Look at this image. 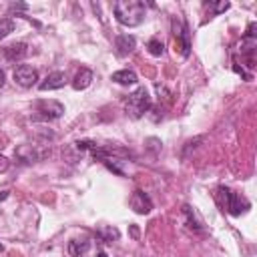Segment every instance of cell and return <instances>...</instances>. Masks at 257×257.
<instances>
[{"label": "cell", "instance_id": "cell-1", "mask_svg": "<svg viewBox=\"0 0 257 257\" xmlns=\"http://www.w3.org/2000/svg\"><path fill=\"white\" fill-rule=\"evenodd\" d=\"M112 12L122 26H139L147 14V6L141 0H118L114 2Z\"/></svg>", "mask_w": 257, "mask_h": 257}, {"label": "cell", "instance_id": "cell-2", "mask_svg": "<svg viewBox=\"0 0 257 257\" xmlns=\"http://www.w3.org/2000/svg\"><path fill=\"white\" fill-rule=\"evenodd\" d=\"M153 100L149 96V90L145 86H139L135 92H131L124 100V112L131 116V118H141L145 112H149Z\"/></svg>", "mask_w": 257, "mask_h": 257}, {"label": "cell", "instance_id": "cell-3", "mask_svg": "<svg viewBox=\"0 0 257 257\" xmlns=\"http://www.w3.org/2000/svg\"><path fill=\"white\" fill-rule=\"evenodd\" d=\"M64 112V106L58 100H36L32 108V118L34 120H54L60 118Z\"/></svg>", "mask_w": 257, "mask_h": 257}, {"label": "cell", "instance_id": "cell-4", "mask_svg": "<svg viewBox=\"0 0 257 257\" xmlns=\"http://www.w3.org/2000/svg\"><path fill=\"white\" fill-rule=\"evenodd\" d=\"M173 36H175V44H177L179 52L183 56H189V52H191V32H189V26L185 24V20L179 18V16L173 18Z\"/></svg>", "mask_w": 257, "mask_h": 257}, {"label": "cell", "instance_id": "cell-5", "mask_svg": "<svg viewBox=\"0 0 257 257\" xmlns=\"http://www.w3.org/2000/svg\"><path fill=\"white\" fill-rule=\"evenodd\" d=\"M221 195H223V207L227 209L229 215L239 217L241 213H245L249 209V201H245L239 193H235L231 189H221Z\"/></svg>", "mask_w": 257, "mask_h": 257}, {"label": "cell", "instance_id": "cell-6", "mask_svg": "<svg viewBox=\"0 0 257 257\" xmlns=\"http://www.w3.org/2000/svg\"><path fill=\"white\" fill-rule=\"evenodd\" d=\"M46 151L48 149H40L36 143H26V145H20L18 149H16V157L22 161V163H36V161H40L44 155H46Z\"/></svg>", "mask_w": 257, "mask_h": 257}, {"label": "cell", "instance_id": "cell-7", "mask_svg": "<svg viewBox=\"0 0 257 257\" xmlns=\"http://www.w3.org/2000/svg\"><path fill=\"white\" fill-rule=\"evenodd\" d=\"M14 80H16L20 86L30 88V86L36 84V80H38V72H36L32 66H28V64H18V66L14 68Z\"/></svg>", "mask_w": 257, "mask_h": 257}, {"label": "cell", "instance_id": "cell-8", "mask_svg": "<svg viewBox=\"0 0 257 257\" xmlns=\"http://www.w3.org/2000/svg\"><path fill=\"white\" fill-rule=\"evenodd\" d=\"M131 209H133L135 213H139V215H149V213L153 211V201H151V197H149L145 191L137 189V191L131 195Z\"/></svg>", "mask_w": 257, "mask_h": 257}, {"label": "cell", "instance_id": "cell-9", "mask_svg": "<svg viewBox=\"0 0 257 257\" xmlns=\"http://www.w3.org/2000/svg\"><path fill=\"white\" fill-rule=\"evenodd\" d=\"M26 54H28V48H26L24 42H12V44H8V46L2 48V58L6 62H18Z\"/></svg>", "mask_w": 257, "mask_h": 257}, {"label": "cell", "instance_id": "cell-10", "mask_svg": "<svg viewBox=\"0 0 257 257\" xmlns=\"http://www.w3.org/2000/svg\"><path fill=\"white\" fill-rule=\"evenodd\" d=\"M135 46H137V40L133 34H118L114 40V48L118 56H128L135 50Z\"/></svg>", "mask_w": 257, "mask_h": 257}, {"label": "cell", "instance_id": "cell-11", "mask_svg": "<svg viewBox=\"0 0 257 257\" xmlns=\"http://www.w3.org/2000/svg\"><path fill=\"white\" fill-rule=\"evenodd\" d=\"M64 82H66V74L60 72V70H56V72H50V74L38 84V88H40V90H56V88H62Z\"/></svg>", "mask_w": 257, "mask_h": 257}, {"label": "cell", "instance_id": "cell-12", "mask_svg": "<svg viewBox=\"0 0 257 257\" xmlns=\"http://www.w3.org/2000/svg\"><path fill=\"white\" fill-rule=\"evenodd\" d=\"M90 82H92V70L90 68H80L76 72L74 80H72V88L74 90H84V88L90 86Z\"/></svg>", "mask_w": 257, "mask_h": 257}, {"label": "cell", "instance_id": "cell-13", "mask_svg": "<svg viewBox=\"0 0 257 257\" xmlns=\"http://www.w3.org/2000/svg\"><path fill=\"white\" fill-rule=\"evenodd\" d=\"M110 80L116 82V84H124V86H126V84H135V82H137V74H135L133 70L124 68V70H116V72H112Z\"/></svg>", "mask_w": 257, "mask_h": 257}, {"label": "cell", "instance_id": "cell-14", "mask_svg": "<svg viewBox=\"0 0 257 257\" xmlns=\"http://www.w3.org/2000/svg\"><path fill=\"white\" fill-rule=\"evenodd\" d=\"M88 249H90V241H86V239H72L68 243V253L72 257H82Z\"/></svg>", "mask_w": 257, "mask_h": 257}, {"label": "cell", "instance_id": "cell-15", "mask_svg": "<svg viewBox=\"0 0 257 257\" xmlns=\"http://www.w3.org/2000/svg\"><path fill=\"white\" fill-rule=\"evenodd\" d=\"M147 48H149V52H151L153 56H161V54L165 52V44H163V40H159V38H151V40L147 42Z\"/></svg>", "mask_w": 257, "mask_h": 257}, {"label": "cell", "instance_id": "cell-16", "mask_svg": "<svg viewBox=\"0 0 257 257\" xmlns=\"http://www.w3.org/2000/svg\"><path fill=\"white\" fill-rule=\"evenodd\" d=\"M14 26H16V24H14L12 18H0V40L6 38V36L14 30Z\"/></svg>", "mask_w": 257, "mask_h": 257}, {"label": "cell", "instance_id": "cell-17", "mask_svg": "<svg viewBox=\"0 0 257 257\" xmlns=\"http://www.w3.org/2000/svg\"><path fill=\"white\" fill-rule=\"evenodd\" d=\"M98 237H100L102 241L110 243L112 239H118V231H116L114 227H102V229L98 231Z\"/></svg>", "mask_w": 257, "mask_h": 257}, {"label": "cell", "instance_id": "cell-18", "mask_svg": "<svg viewBox=\"0 0 257 257\" xmlns=\"http://www.w3.org/2000/svg\"><path fill=\"white\" fill-rule=\"evenodd\" d=\"M8 167H10V161H8L6 157H2V155H0V173H6V171H8Z\"/></svg>", "mask_w": 257, "mask_h": 257}, {"label": "cell", "instance_id": "cell-19", "mask_svg": "<svg viewBox=\"0 0 257 257\" xmlns=\"http://www.w3.org/2000/svg\"><path fill=\"white\" fill-rule=\"evenodd\" d=\"M12 10H26V4H12Z\"/></svg>", "mask_w": 257, "mask_h": 257}, {"label": "cell", "instance_id": "cell-20", "mask_svg": "<svg viewBox=\"0 0 257 257\" xmlns=\"http://www.w3.org/2000/svg\"><path fill=\"white\" fill-rule=\"evenodd\" d=\"M2 86H4V72L0 70V88H2Z\"/></svg>", "mask_w": 257, "mask_h": 257}, {"label": "cell", "instance_id": "cell-21", "mask_svg": "<svg viewBox=\"0 0 257 257\" xmlns=\"http://www.w3.org/2000/svg\"><path fill=\"white\" fill-rule=\"evenodd\" d=\"M6 197H8V191H4V193H2V195H0V201H4V199H6Z\"/></svg>", "mask_w": 257, "mask_h": 257}, {"label": "cell", "instance_id": "cell-22", "mask_svg": "<svg viewBox=\"0 0 257 257\" xmlns=\"http://www.w3.org/2000/svg\"><path fill=\"white\" fill-rule=\"evenodd\" d=\"M96 257H106V253H104V251H98V253H96Z\"/></svg>", "mask_w": 257, "mask_h": 257}, {"label": "cell", "instance_id": "cell-23", "mask_svg": "<svg viewBox=\"0 0 257 257\" xmlns=\"http://www.w3.org/2000/svg\"><path fill=\"white\" fill-rule=\"evenodd\" d=\"M0 251H2V245H0Z\"/></svg>", "mask_w": 257, "mask_h": 257}, {"label": "cell", "instance_id": "cell-24", "mask_svg": "<svg viewBox=\"0 0 257 257\" xmlns=\"http://www.w3.org/2000/svg\"><path fill=\"white\" fill-rule=\"evenodd\" d=\"M82 257H84V255H82Z\"/></svg>", "mask_w": 257, "mask_h": 257}]
</instances>
